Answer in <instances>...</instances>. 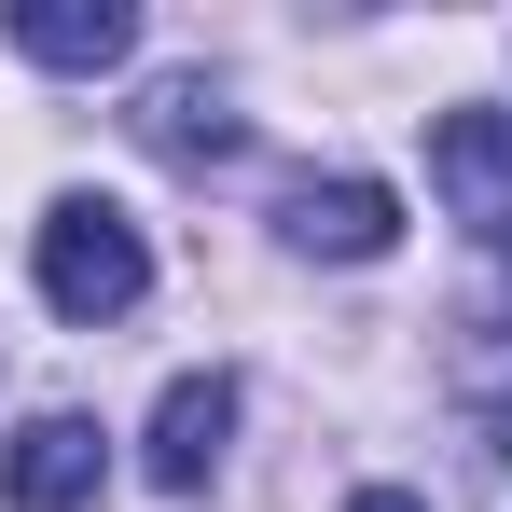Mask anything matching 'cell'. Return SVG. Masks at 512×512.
Returning <instances> with one entry per match:
<instances>
[{
  "mask_svg": "<svg viewBox=\"0 0 512 512\" xmlns=\"http://www.w3.org/2000/svg\"><path fill=\"white\" fill-rule=\"evenodd\" d=\"M236 457V374H180L167 402H153V443H139V471L167 485V499H208V471Z\"/></svg>",
  "mask_w": 512,
  "mask_h": 512,
  "instance_id": "cell-4",
  "label": "cell"
},
{
  "mask_svg": "<svg viewBox=\"0 0 512 512\" xmlns=\"http://www.w3.org/2000/svg\"><path fill=\"white\" fill-rule=\"evenodd\" d=\"M346 512H429V499H402V485H360V499H346Z\"/></svg>",
  "mask_w": 512,
  "mask_h": 512,
  "instance_id": "cell-8",
  "label": "cell"
},
{
  "mask_svg": "<svg viewBox=\"0 0 512 512\" xmlns=\"http://www.w3.org/2000/svg\"><path fill=\"white\" fill-rule=\"evenodd\" d=\"M139 139H153L167 167H236V153H250V111L208 84V70H180V84L139 97Z\"/></svg>",
  "mask_w": 512,
  "mask_h": 512,
  "instance_id": "cell-6",
  "label": "cell"
},
{
  "mask_svg": "<svg viewBox=\"0 0 512 512\" xmlns=\"http://www.w3.org/2000/svg\"><path fill=\"white\" fill-rule=\"evenodd\" d=\"M14 56H42V70H125L139 14L125 0H14Z\"/></svg>",
  "mask_w": 512,
  "mask_h": 512,
  "instance_id": "cell-7",
  "label": "cell"
},
{
  "mask_svg": "<svg viewBox=\"0 0 512 512\" xmlns=\"http://www.w3.org/2000/svg\"><path fill=\"white\" fill-rule=\"evenodd\" d=\"M277 236H291L305 263H374L388 236H402V194H388V180H360V167L291 180V194H277Z\"/></svg>",
  "mask_w": 512,
  "mask_h": 512,
  "instance_id": "cell-3",
  "label": "cell"
},
{
  "mask_svg": "<svg viewBox=\"0 0 512 512\" xmlns=\"http://www.w3.org/2000/svg\"><path fill=\"white\" fill-rule=\"evenodd\" d=\"M97 471H111V443H97V416H70V402L0 443V499H14V512H84Z\"/></svg>",
  "mask_w": 512,
  "mask_h": 512,
  "instance_id": "cell-5",
  "label": "cell"
},
{
  "mask_svg": "<svg viewBox=\"0 0 512 512\" xmlns=\"http://www.w3.org/2000/svg\"><path fill=\"white\" fill-rule=\"evenodd\" d=\"M42 305H56V319H125V305H139V291H153V250H139V222H125V208H111V194H56V208H42Z\"/></svg>",
  "mask_w": 512,
  "mask_h": 512,
  "instance_id": "cell-1",
  "label": "cell"
},
{
  "mask_svg": "<svg viewBox=\"0 0 512 512\" xmlns=\"http://www.w3.org/2000/svg\"><path fill=\"white\" fill-rule=\"evenodd\" d=\"M429 194L485 250H512V111H429Z\"/></svg>",
  "mask_w": 512,
  "mask_h": 512,
  "instance_id": "cell-2",
  "label": "cell"
}]
</instances>
